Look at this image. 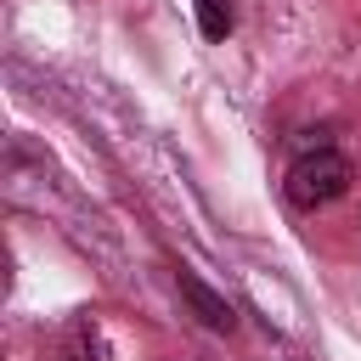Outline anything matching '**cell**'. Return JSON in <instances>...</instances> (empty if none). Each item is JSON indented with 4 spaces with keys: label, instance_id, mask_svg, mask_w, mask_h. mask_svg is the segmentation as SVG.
Returning a JSON list of instances; mask_svg holds the SVG:
<instances>
[{
    "label": "cell",
    "instance_id": "1",
    "mask_svg": "<svg viewBox=\"0 0 361 361\" xmlns=\"http://www.w3.org/2000/svg\"><path fill=\"white\" fill-rule=\"evenodd\" d=\"M350 180H355L350 158L333 152V147H322V152H299V158H293L282 192H288L293 209H327V203H338V197L350 192Z\"/></svg>",
    "mask_w": 361,
    "mask_h": 361
},
{
    "label": "cell",
    "instance_id": "2",
    "mask_svg": "<svg viewBox=\"0 0 361 361\" xmlns=\"http://www.w3.org/2000/svg\"><path fill=\"white\" fill-rule=\"evenodd\" d=\"M180 293H186V305L197 310V322H203V327H214V333H231V327H237L231 305H226V299H220L214 288H203V282H197L192 271H180Z\"/></svg>",
    "mask_w": 361,
    "mask_h": 361
},
{
    "label": "cell",
    "instance_id": "3",
    "mask_svg": "<svg viewBox=\"0 0 361 361\" xmlns=\"http://www.w3.org/2000/svg\"><path fill=\"white\" fill-rule=\"evenodd\" d=\"M197 28L209 39H226L231 34V0H197Z\"/></svg>",
    "mask_w": 361,
    "mask_h": 361
},
{
    "label": "cell",
    "instance_id": "4",
    "mask_svg": "<svg viewBox=\"0 0 361 361\" xmlns=\"http://www.w3.org/2000/svg\"><path fill=\"white\" fill-rule=\"evenodd\" d=\"M45 361H90V355H85V344H79V338L68 333L62 344H51V355H45Z\"/></svg>",
    "mask_w": 361,
    "mask_h": 361
}]
</instances>
